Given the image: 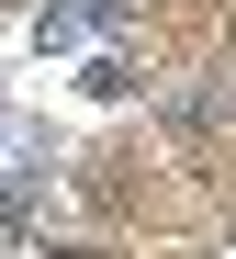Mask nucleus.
I'll return each mask as SVG.
<instances>
[{
  "instance_id": "1",
  "label": "nucleus",
  "mask_w": 236,
  "mask_h": 259,
  "mask_svg": "<svg viewBox=\"0 0 236 259\" xmlns=\"http://www.w3.org/2000/svg\"><path fill=\"white\" fill-rule=\"evenodd\" d=\"M57 259H102V248H57Z\"/></svg>"
}]
</instances>
